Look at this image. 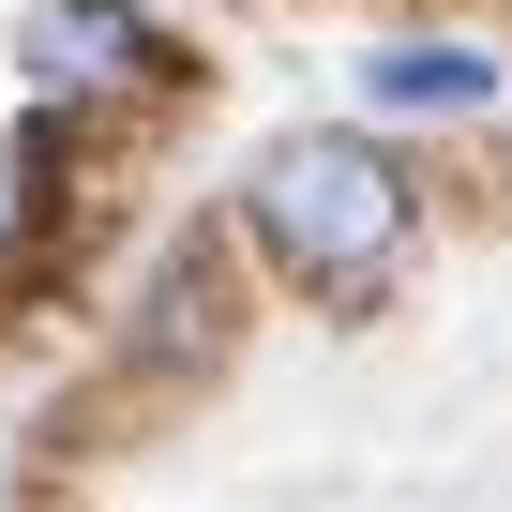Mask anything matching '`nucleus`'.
Masks as SVG:
<instances>
[{"instance_id": "1", "label": "nucleus", "mask_w": 512, "mask_h": 512, "mask_svg": "<svg viewBox=\"0 0 512 512\" xmlns=\"http://www.w3.org/2000/svg\"><path fill=\"white\" fill-rule=\"evenodd\" d=\"M241 211H256V241H272L317 302H362V287L392 272V241H407V181H392V151H377V136H332V121L256 151Z\"/></svg>"}, {"instance_id": "4", "label": "nucleus", "mask_w": 512, "mask_h": 512, "mask_svg": "<svg viewBox=\"0 0 512 512\" xmlns=\"http://www.w3.org/2000/svg\"><path fill=\"white\" fill-rule=\"evenodd\" d=\"M16 226H31V151L0 136V241H16Z\"/></svg>"}, {"instance_id": "3", "label": "nucleus", "mask_w": 512, "mask_h": 512, "mask_svg": "<svg viewBox=\"0 0 512 512\" xmlns=\"http://www.w3.org/2000/svg\"><path fill=\"white\" fill-rule=\"evenodd\" d=\"M362 91H377V106H437V121H452V106H497V61H482V46H377V61H362Z\"/></svg>"}, {"instance_id": "2", "label": "nucleus", "mask_w": 512, "mask_h": 512, "mask_svg": "<svg viewBox=\"0 0 512 512\" xmlns=\"http://www.w3.org/2000/svg\"><path fill=\"white\" fill-rule=\"evenodd\" d=\"M136 61H151V31L121 0H31V76L46 91H121Z\"/></svg>"}]
</instances>
